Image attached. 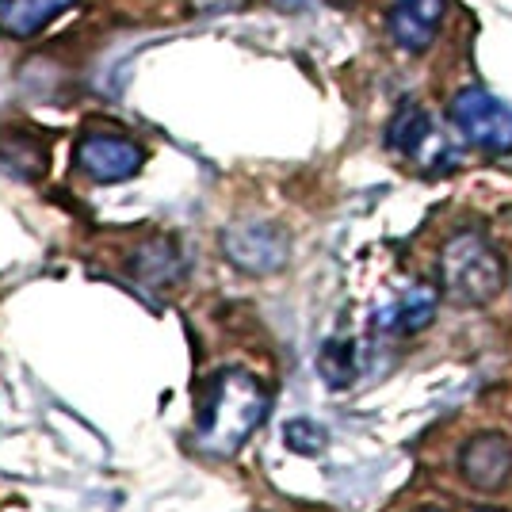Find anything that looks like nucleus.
I'll return each mask as SVG.
<instances>
[{
	"label": "nucleus",
	"mask_w": 512,
	"mask_h": 512,
	"mask_svg": "<svg viewBox=\"0 0 512 512\" xmlns=\"http://www.w3.org/2000/svg\"><path fill=\"white\" fill-rule=\"evenodd\" d=\"M268 417V394L249 371H218L203 386L195 413V444L207 455H237Z\"/></svg>",
	"instance_id": "nucleus-1"
},
{
	"label": "nucleus",
	"mask_w": 512,
	"mask_h": 512,
	"mask_svg": "<svg viewBox=\"0 0 512 512\" xmlns=\"http://www.w3.org/2000/svg\"><path fill=\"white\" fill-rule=\"evenodd\" d=\"M440 272H444L448 295L463 306H482V302L497 299L505 287V264L482 234L451 237L444 260H440Z\"/></svg>",
	"instance_id": "nucleus-2"
},
{
	"label": "nucleus",
	"mask_w": 512,
	"mask_h": 512,
	"mask_svg": "<svg viewBox=\"0 0 512 512\" xmlns=\"http://www.w3.org/2000/svg\"><path fill=\"white\" fill-rule=\"evenodd\" d=\"M386 142H390V150H398L425 172H448L459 165V146L440 130V123L425 107L417 104H406L394 115V123L386 130Z\"/></svg>",
	"instance_id": "nucleus-3"
},
{
	"label": "nucleus",
	"mask_w": 512,
	"mask_h": 512,
	"mask_svg": "<svg viewBox=\"0 0 512 512\" xmlns=\"http://www.w3.org/2000/svg\"><path fill=\"white\" fill-rule=\"evenodd\" d=\"M451 123L478 150L486 153L512 150V104L497 100L486 88H463L451 100Z\"/></svg>",
	"instance_id": "nucleus-4"
},
{
	"label": "nucleus",
	"mask_w": 512,
	"mask_h": 512,
	"mask_svg": "<svg viewBox=\"0 0 512 512\" xmlns=\"http://www.w3.org/2000/svg\"><path fill=\"white\" fill-rule=\"evenodd\" d=\"M142 161H146L142 146H134L123 134H85L77 142V169L100 184L130 180L142 169Z\"/></svg>",
	"instance_id": "nucleus-5"
},
{
	"label": "nucleus",
	"mask_w": 512,
	"mask_h": 512,
	"mask_svg": "<svg viewBox=\"0 0 512 512\" xmlns=\"http://www.w3.org/2000/svg\"><path fill=\"white\" fill-rule=\"evenodd\" d=\"M222 249L245 272H276L287 260V234L268 222H241L222 234Z\"/></svg>",
	"instance_id": "nucleus-6"
},
{
	"label": "nucleus",
	"mask_w": 512,
	"mask_h": 512,
	"mask_svg": "<svg viewBox=\"0 0 512 512\" xmlns=\"http://www.w3.org/2000/svg\"><path fill=\"white\" fill-rule=\"evenodd\" d=\"M444 20V0H394L390 4V39L402 50H428Z\"/></svg>",
	"instance_id": "nucleus-7"
},
{
	"label": "nucleus",
	"mask_w": 512,
	"mask_h": 512,
	"mask_svg": "<svg viewBox=\"0 0 512 512\" xmlns=\"http://www.w3.org/2000/svg\"><path fill=\"white\" fill-rule=\"evenodd\" d=\"M459 467L467 474L470 486H478V490H497V486H505L512 474V444L505 436H474L467 448H463V459H459Z\"/></svg>",
	"instance_id": "nucleus-8"
},
{
	"label": "nucleus",
	"mask_w": 512,
	"mask_h": 512,
	"mask_svg": "<svg viewBox=\"0 0 512 512\" xmlns=\"http://www.w3.org/2000/svg\"><path fill=\"white\" fill-rule=\"evenodd\" d=\"M436 306H440V295L428 283H413V287H406L402 295H394L375 314V329L379 333H394V337H409V333L425 329L428 321L436 318Z\"/></svg>",
	"instance_id": "nucleus-9"
},
{
	"label": "nucleus",
	"mask_w": 512,
	"mask_h": 512,
	"mask_svg": "<svg viewBox=\"0 0 512 512\" xmlns=\"http://www.w3.org/2000/svg\"><path fill=\"white\" fill-rule=\"evenodd\" d=\"M77 0H0V31L4 35H35L50 20H58L65 8H73Z\"/></svg>",
	"instance_id": "nucleus-10"
},
{
	"label": "nucleus",
	"mask_w": 512,
	"mask_h": 512,
	"mask_svg": "<svg viewBox=\"0 0 512 512\" xmlns=\"http://www.w3.org/2000/svg\"><path fill=\"white\" fill-rule=\"evenodd\" d=\"M0 172L16 180H35L46 172V150L27 130H0Z\"/></svg>",
	"instance_id": "nucleus-11"
},
{
	"label": "nucleus",
	"mask_w": 512,
	"mask_h": 512,
	"mask_svg": "<svg viewBox=\"0 0 512 512\" xmlns=\"http://www.w3.org/2000/svg\"><path fill=\"white\" fill-rule=\"evenodd\" d=\"M130 268H134V276L153 283V287L172 283V279H180V272H184V264H180L176 249L165 245V241H153V245H146V249H138V256L130 260Z\"/></svg>",
	"instance_id": "nucleus-12"
},
{
	"label": "nucleus",
	"mask_w": 512,
	"mask_h": 512,
	"mask_svg": "<svg viewBox=\"0 0 512 512\" xmlns=\"http://www.w3.org/2000/svg\"><path fill=\"white\" fill-rule=\"evenodd\" d=\"M318 367L329 386H348L356 379V344L352 341H329L321 348Z\"/></svg>",
	"instance_id": "nucleus-13"
},
{
	"label": "nucleus",
	"mask_w": 512,
	"mask_h": 512,
	"mask_svg": "<svg viewBox=\"0 0 512 512\" xmlns=\"http://www.w3.org/2000/svg\"><path fill=\"white\" fill-rule=\"evenodd\" d=\"M283 440H287V448L299 451V455H318L325 448V428L314 425V421H291V425L283 428Z\"/></svg>",
	"instance_id": "nucleus-14"
},
{
	"label": "nucleus",
	"mask_w": 512,
	"mask_h": 512,
	"mask_svg": "<svg viewBox=\"0 0 512 512\" xmlns=\"http://www.w3.org/2000/svg\"><path fill=\"white\" fill-rule=\"evenodd\" d=\"M203 12H230V8H241L245 0H195Z\"/></svg>",
	"instance_id": "nucleus-15"
}]
</instances>
